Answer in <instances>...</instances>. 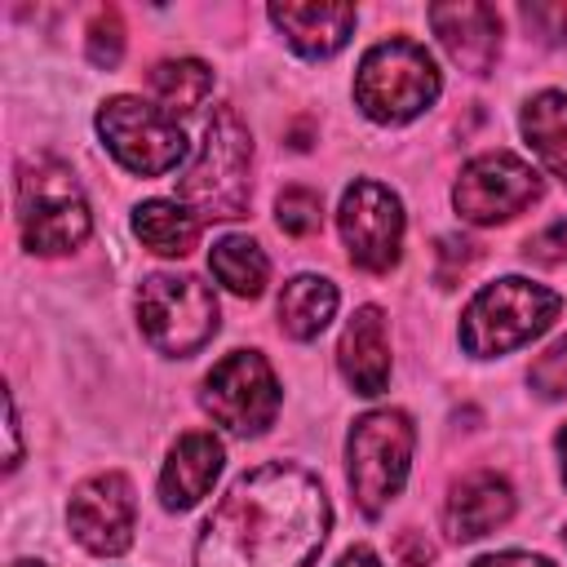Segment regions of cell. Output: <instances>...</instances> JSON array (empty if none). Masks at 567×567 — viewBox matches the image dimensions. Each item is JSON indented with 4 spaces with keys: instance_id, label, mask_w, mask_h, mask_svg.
Segmentation results:
<instances>
[{
    "instance_id": "cell-1",
    "label": "cell",
    "mask_w": 567,
    "mask_h": 567,
    "mask_svg": "<svg viewBox=\"0 0 567 567\" xmlns=\"http://www.w3.org/2000/svg\"><path fill=\"white\" fill-rule=\"evenodd\" d=\"M328 523L323 483L292 461H266L213 505L195 540V567H310Z\"/></svg>"
},
{
    "instance_id": "cell-2",
    "label": "cell",
    "mask_w": 567,
    "mask_h": 567,
    "mask_svg": "<svg viewBox=\"0 0 567 567\" xmlns=\"http://www.w3.org/2000/svg\"><path fill=\"white\" fill-rule=\"evenodd\" d=\"M252 137L235 106H217L204 124V142L195 164L177 182V199L204 217H244L252 199Z\"/></svg>"
},
{
    "instance_id": "cell-3",
    "label": "cell",
    "mask_w": 567,
    "mask_h": 567,
    "mask_svg": "<svg viewBox=\"0 0 567 567\" xmlns=\"http://www.w3.org/2000/svg\"><path fill=\"white\" fill-rule=\"evenodd\" d=\"M443 80L425 44L408 35H390L372 44L354 71V102L377 124H408L425 106H434Z\"/></svg>"
},
{
    "instance_id": "cell-4",
    "label": "cell",
    "mask_w": 567,
    "mask_h": 567,
    "mask_svg": "<svg viewBox=\"0 0 567 567\" xmlns=\"http://www.w3.org/2000/svg\"><path fill=\"white\" fill-rule=\"evenodd\" d=\"M563 310V297L545 284L532 279H496L487 284L461 315V346L474 359H492V354H509L518 346H527L532 337H540Z\"/></svg>"
},
{
    "instance_id": "cell-5",
    "label": "cell",
    "mask_w": 567,
    "mask_h": 567,
    "mask_svg": "<svg viewBox=\"0 0 567 567\" xmlns=\"http://www.w3.org/2000/svg\"><path fill=\"white\" fill-rule=\"evenodd\" d=\"M18 226L31 252L58 257L89 239V199L58 159H35L18 177Z\"/></svg>"
},
{
    "instance_id": "cell-6",
    "label": "cell",
    "mask_w": 567,
    "mask_h": 567,
    "mask_svg": "<svg viewBox=\"0 0 567 567\" xmlns=\"http://www.w3.org/2000/svg\"><path fill=\"white\" fill-rule=\"evenodd\" d=\"M412 443L416 430L399 408H377L354 421L346 439V465H350V492L368 518H377L399 496L412 465Z\"/></svg>"
},
{
    "instance_id": "cell-7",
    "label": "cell",
    "mask_w": 567,
    "mask_h": 567,
    "mask_svg": "<svg viewBox=\"0 0 567 567\" xmlns=\"http://www.w3.org/2000/svg\"><path fill=\"white\" fill-rule=\"evenodd\" d=\"M217 297L195 275H151L137 288V328L142 337L173 359L204 350L217 332Z\"/></svg>"
},
{
    "instance_id": "cell-8",
    "label": "cell",
    "mask_w": 567,
    "mask_h": 567,
    "mask_svg": "<svg viewBox=\"0 0 567 567\" xmlns=\"http://www.w3.org/2000/svg\"><path fill=\"white\" fill-rule=\"evenodd\" d=\"M97 133H102V146L115 155V164L128 168V173H137V177H164L186 155L182 124L164 106L142 102V97H128V93L102 102Z\"/></svg>"
},
{
    "instance_id": "cell-9",
    "label": "cell",
    "mask_w": 567,
    "mask_h": 567,
    "mask_svg": "<svg viewBox=\"0 0 567 567\" xmlns=\"http://www.w3.org/2000/svg\"><path fill=\"white\" fill-rule=\"evenodd\" d=\"M279 381L275 368L266 363V354L257 350H230L226 359L213 363V372L204 377V412L226 425L230 434H261L275 412H279Z\"/></svg>"
},
{
    "instance_id": "cell-10",
    "label": "cell",
    "mask_w": 567,
    "mask_h": 567,
    "mask_svg": "<svg viewBox=\"0 0 567 567\" xmlns=\"http://www.w3.org/2000/svg\"><path fill=\"white\" fill-rule=\"evenodd\" d=\"M536 199H540V177L514 151H483V155H474L461 168L456 186H452L456 213L465 221H474V226L509 221V217H518Z\"/></svg>"
},
{
    "instance_id": "cell-11",
    "label": "cell",
    "mask_w": 567,
    "mask_h": 567,
    "mask_svg": "<svg viewBox=\"0 0 567 567\" xmlns=\"http://www.w3.org/2000/svg\"><path fill=\"white\" fill-rule=\"evenodd\" d=\"M337 226H341V239H346L350 261L359 270L385 275L399 261V248H403V204H399V195L390 186H381L372 177H359L341 195Z\"/></svg>"
},
{
    "instance_id": "cell-12",
    "label": "cell",
    "mask_w": 567,
    "mask_h": 567,
    "mask_svg": "<svg viewBox=\"0 0 567 567\" xmlns=\"http://www.w3.org/2000/svg\"><path fill=\"white\" fill-rule=\"evenodd\" d=\"M66 523L71 536L89 549V554H124L133 545V527H137V501H133V483L120 470L93 474L71 492L66 505Z\"/></svg>"
},
{
    "instance_id": "cell-13",
    "label": "cell",
    "mask_w": 567,
    "mask_h": 567,
    "mask_svg": "<svg viewBox=\"0 0 567 567\" xmlns=\"http://www.w3.org/2000/svg\"><path fill=\"white\" fill-rule=\"evenodd\" d=\"M425 22L443 40L456 66L470 75H487L496 53H501V13L478 0H456V4H430Z\"/></svg>"
},
{
    "instance_id": "cell-14",
    "label": "cell",
    "mask_w": 567,
    "mask_h": 567,
    "mask_svg": "<svg viewBox=\"0 0 567 567\" xmlns=\"http://www.w3.org/2000/svg\"><path fill=\"white\" fill-rule=\"evenodd\" d=\"M221 439L208 434V430H186L173 447H168V461L159 470V505L164 509H190L208 496V487L217 483L221 474Z\"/></svg>"
},
{
    "instance_id": "cell-15",
    "label": "cell",
    "mask_w": 567,
    "mask_h": 567,
    "mask_svg": "<svg viewBox=\"0 0 567 567\" xmlns=\"http://www.w3.org/2000/svg\"><path fill=\"white\" fill-rule=\"evenodd\" d=\"M509 514H514V492L492 470H474V474L456 478L452 496L443 505V523H447L452 540H478V536L496 532L501 523H509Z\"/></svg>"
},
{
    "instance_id": "cell-16",
    "label": "cell",
    "mask_w": 567,
    "mask_h": 567,
    "mask_svg": "<svg viewBox=\"0 0 567 567\" xmlns=\"http://www.w3.org/2000/svg\"><path fill=\"white\" fill-rule=\"evenodd\" d=\"M337 359L354 394H381L390 385V341H385V315L377 306H359L350 315Z\"/></svg>"
},
{
    "instance_id": "cell-17",
    "label": "cell",
    "mask_w": 567,
    "mask_h": 567,
    "mask_svg": "<svg viewBox=\"0 0 567 567\" xmlns=\"http://www.w3.org/2000/svg\"><path fill=\"white\" fill-rule=\"evenodd\" d=\"M354 4H270V22L301 58H332L354 31Z\"/></svg>"
},
{
    "instance_id": "cell-18",
    "label": "cell",
    "mask_w": 567,
    "mask_h": 567,
    "mask_svg": "<svg viewBox=\"0 0 567 567\" xmlns=\"http://www.w3.org/2000/svg\"><path fill=\"white\" fill-rule=\"evenodd\" d=\"M279 328L292 341H310L328 328V319L337 315V284L319 279V275H297L284 284L279 292Z\"/></svg>"
},
{
    "instance_id": "cell-19",
    "label": "cell",
    "mask_w": 567,
    "mask_h": 567,
    "mask_svg": "<svg viewBox=\"0 0 567 567\" xmlns=\"http://www.w3.org/2000/svg\"><path fill=\"white\" fill-rule=\"evenodd\" d=\"M133 235L159 257H186L199 244V217L177 199H146L133 213Z\"/></svg>"
},
{
    "instance_id": "cell-20",
    "label": "cell",
    "mask_w": 567,
    "mask_h": 567,
    "mask_svg": "<svg viewBox=\"0 0 567 567\" xmlns=\"http://www.w3.org/2000/svg\"><path fill=\"white\" fill-rule=\"evenodd\" d=\"M523 137L540 164L567 186V93L545 89L523 106Z\"/></svg>"
},
{
    "instance_id": "cell-21",
    "label": "cell",
    "mask_w": 567,
    "mask_h": 567,
    "mask_svg": "<svg viewBox=\"0 0 567 567\" xmlns=\"http://www.w3.org/2000/svg\"><path fill=\"white\" fill-rule=\"evenodd\" d=\"M208 270L235 297H261L266 292V279H270V261H266L261 244L248 239V235H221L208 248Z\"/></svg>"
},
{
    "instance_id": "cell-22",
    "label": "cell",
    "mask_w": 567,
    "mask_h": 567,
    "mask_svg": "<svg viewBox=\"0 0 567 567\" xmlns=\"http://www.w3.org/2000/svg\"><path fill=\"white\" fill-rule=\"evenodd\" d=\"M146 89H151L155 106H164L168 115L195 111L213 93V71L199 58H168V62H155L151 66Z\"/></svg>"
},
{
    "instance_id": "cell-23",
    "label": "cell",
    "mask_w": 567,
    "mask_h": 567,
    "mask_svg": "<svg viewBox=\"0 0 567 567\" xmlns=\"http://www.w3.org/2000/svg\"><path fill=\"white\" fill-rule=\"evenodd\" d=\"M275 221H279L284 235H297V239L315 235V230L323 226V199H319V190H310V186H288V190H279V199H275Z\"/></svg>"
},
{
    "instance_id": "cell-24",
    "label": "cell",
    "mask_w": 567,
    "mask_h": 567,
    "mask_svg": "<svg viewBox=\"0 0 567 567\" xmlns=\"http://www.w3.org/2000/svg\"><path fill=\"white\" fill-rule=\"evenodd\" d=\"M120 58H124V22L115 9H102L89 22V62L111 71V66H120Z\"/></svg>"
},
{
    "instance_id": "cell-25",
    "label": "cell",
    "mask_w": 567,
    "mask_h": 567,
    "mask_svg": "<svg viewBox=\"0 0 567 567\" xmlns=\"http://www.w3.org/2000/svg\"><path fill=\"white\" fill-rule=\"evenodd\" d=\"M527 381H532V390L545 394V399H567V337L554 341V346L532 363Z\"/></svg>"
},
{
    "instance_id": "cell-26",
    "label": "cell",
    "mask_w": 567,
    "mask_h": 567,
    "mask_svg": "<svg viewBox=\"0 0 567 567\" xmlns=\"http://www.w3.org/2000/svg\"><path fill=\"white\" fill-rule=\"evenodd\" d=\"M523 257L527 261H540V266H567V217H558L545 230H536L523 244Z\"/></svg>"
},
{
    "instance_id": "cell-27",
    "label": "cell",
    "mask_w": 567,
    "mask_h": 567,
    "mask_svg": "<svg viewBox=\"0 0 567 567\" xmlns=\"http://www.w3.org/2000/svg\"><path fill=\"white\" fill-rule=\"evenodd\" d=\"M434 252H439V284H443V288L456 284V279L470 270V261H474V244H465V239H456V235H443Z\"/></svg>"
},
{
    "instance_id": "cell-28",
    "label": "cell",
    "mask_w": 567,
    "mask_h": 567,
    "mask_svg": "<svg viewBox=\"0 0 567 567\" xmlns=\"http://www.w3.org/2000/svg\"><path fill=\"white\" fill-rule=\"evenodd\" d=\"M394 554H399V563H403V567H425V563L434 558V545H430L425 536H416V532H399Z\"/></svg>"
},
{
    "instance_id": "cell-29",
    "label": "cell",
    "mask_w": 567,
    "mask_h": 567,
    "mask_svg": "<svg viewBox=\"0 0 567 567\" xmlns=\"http://www.w3.org/2000/svg\"><path fill=\"white\" fill-rule=\"evenodd\" d=\"M474 567H554V563H549V558H540V554L505 549V554H487V558H478Z\"/></svg>"
},
{
    "instance_id": "cell-30",
    "label": "cell",
    "mask_w": 567,
    "mask_h": 567,
    "mask_svg": "<svg viewBox=\"0 0 567 567\" xmlns=\"http://www.w3.org/2000/svg\"><path fill=\"white\" fill-rule=\"evenodd\" d=\"M337 567H381V558L368 549V545H354V549H346L341 554V563Z\"/></svg>"
},
{
    "instance_id": "cell-31",
    "label": "cell",
    "mask_w": 567,
    "mask_h": 567,
    "mask_svg": "<svg viewBox=\"0 0 567 567\" xmlns=\"http://www.w3.org/2000/svg\"><path fill=\"white\" fill-rule=\"evenodd\" d=\"M558 461H563V478H567V425L558 430Z\"/></svg>"
},
{
    "instance_id": "cell-32",
    "label": "cell",
    "mask_w": 567,
    "mask_h": 567,
    "mask_svg": "<svg viewBox=\"0 0 567 567\" xmlns=\"http://www.w3.org/2000/svg\"><path fill=\"white\" fill-rule=\"evenodd\" d=\"M9 567H44V563H35V558H18V563H9Z\"/></svg>"
},
{
    "instance_id": "cell-33",
    "label": "cell",
    "mask_w": 567,
    "mask_h": 567,
    "mask_svg": "<svg viewBox=\"0 0 567 567\" xmlns=\"http://www.w3.org/2000/svg\"><path fill=\"white\" fill-rule=\"evenodd\" d=\"M563 540H567V532H563Z\"/></svg>"
}]
</instances>
